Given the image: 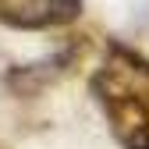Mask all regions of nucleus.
Instances as JSON below:
<instances>
[{
  "label": "nucleus",
  "instance_id": "nucleus-1",
  "mask_svg": "<svg viewBox=\"0 0 149 149\" xmlns=\"http://www.w3.org/2000/svg\"><path fill=\"white\" fill-rule=\"evenodd\" d=\"M85 0H0V25L18 32L64 29L82 18Z\"/></svg>",
  "mask_w": 149,
  "mask_h": 149
},
{
  "label": "nucleus",
  "instance_id": "nucleus-2",
  "mask_svg": "<svg viewBox=\"0 0 149 149\" xmlns=\"http://www.w3.org/2000/svg\"><path fill=\"white\" fill-rule=\"evenodd\" d=\"M82 53H85V43L71 39V43H64L61 50H53V53H46V57L32 61V64L11 68V71L4 74V85L14 92V96H36V92H43L46 85H53L57 78H64Z\"/></svg>",
  "mask_w": 149,
  "mask_h": 149
}]
</instances>
